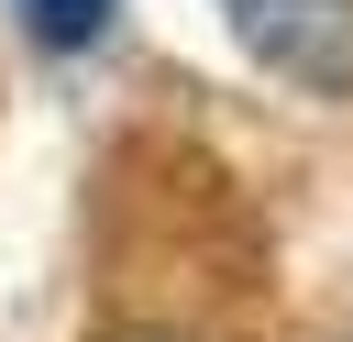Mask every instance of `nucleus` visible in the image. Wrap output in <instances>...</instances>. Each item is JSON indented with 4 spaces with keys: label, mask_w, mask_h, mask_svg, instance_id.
Listing matches in <instances>:
<instances>
[{
    "label": "nucleus",
    "mask_w": 353,
    "mask_h": 342,
    "mask_svg": "<svg viewBox=\"0 0 353 342\" xmlns=\"http://www.w3.org/2000/svg\"><path fill=\"white\" fill-rule=\"evenodd\" d=\"M22 33H33L44 55H88V44L110 33V0H22Z\"/></svg>",
    "instance_id": "f03ea898"
},
{
    "label": "nucleus",
    "mask_w": 353,
    "mask_h": 342,
    "mask_svg": "<svg viewBox=\"0 0 353 342\" xmlns=\"http://www.w3.org/2000/svg\"><path fill=\"white\" fill-rule=\"evenodd\" d=\"M254 66H276L309 99H353V0H221Z\"/></svg>",
    "instance_id": "f257e3e1"
}]
</instances>
